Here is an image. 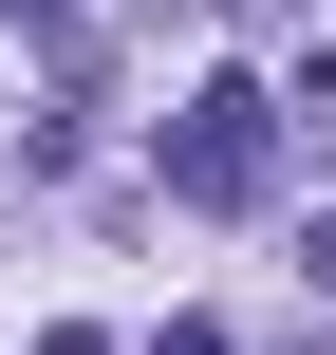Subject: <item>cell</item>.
Segmentation results:
<instances>
[{"label": "cell", "instance_id": "obj_1", "mask_svg": "<svg viewBox=\"0 0 336 355\" xmlns=\"http://www.w3.org/2000/svg\"><path fill=\"white\" fill-rule=\"evenodd\" d=\"M281 150H299V112H281V94H243V75H206V94L168 112V187H187V206H224V225H243V206H281Z\"/></svg>", "mask_w": 336, "mask_h": 355}, {"label": "cell", "instance_id": "obj_2", "mask_svg": "<svg viewBox=\"0 0 336 355\" xmlns=\"http://www.w3.org/2000/svg\"><path fill=\"white\" fill-rule=\"evenodd\" d=\"M281 112H299V131L336 150V56H299V75H281Z\"/></svg>", "mask_w": 336, "mask_h": 355}, {"label": "cell", "instance_id": "obj_3", "mask_svg": "<svg viewBox=\"0 0 336 355\" xmlns=\"http://www.w3.org/2000/svg\"><path fill=\"white\" fill-rule=\"evenodd\" d=\"M37 355H112V337H94V318H56V337H37Z\"/></svg>", "mask_w": 336, "mask_h": 355}, {"label": "cell", "instance_id": "obj_4", "mask_svg": "<svg viewBox=\"0 0 336 355\" xmlns=\"http://www.w3.org/2000/svg\"><path fill=\"white\" fill-rule=\"evenodd\" d=\"M299 262H318V300H336V225H318V243H299Z\"/></svg>", "mask_w": 336, "mask_h": 355}]
</instances>
